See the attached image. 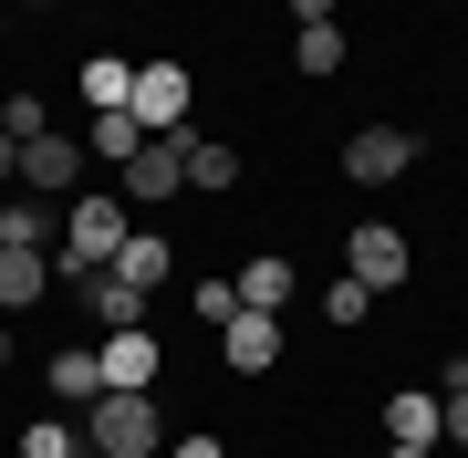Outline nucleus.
Segmentation results:
<instances>
[{
  "label": "nucleus",
  "instance_id": "nucleus-1",
  "mask_svg": "<svg viewBox=\"0 0 468 458\" xmlns=\"http://www.w3.org/2000/svg\"><path fill=\"white\" fill-rule=\"evenodd\" d=\"M125 240H135V208L115 198V187H84V198L63 208V261H52V272L84 292L94 272H115V250H125Z\"/></svg>",
  "mask_w": 468,
  "mask_h": 458
},
{
  "label": "nucleus",
  "instance_id": "nucleus-2",
  "mask_svg": "<svg viewBox=\"0 0 468 458\" xmlns=\"http://www.w3.org/2000/svg\"><path fill=\"white\" fill-rule=\"evenodd\" d=\"M344 282L354 292H406V282H417V240H406L396 219H365L344 240Z\"/></svg>",
  "mask_w": 468,
  "mask_h": 458
},
{
  "label": "nucleus",
  "instance_id": "nucleus-3",
  "mask_svg": "<svg viewBox=\"0 0 468 458\" xmlns=\"http://www.w3.org/2000/svg\"><path fill=\"white\" fill-rule=\"evenodd\" d=\"M94 427H84V438L104 448V458H146L156 438H167V427H156V396H94V407H84Z\"/></svg>",
  "mask_w": 468,
  "mask_h": 458
},
{
  "label": "nucleus",
  "instance_id": "nucleus-4",
  "mask_svg": "<svg viewBox=\"0 0 468 458\" xmlns=\"http://www.w3.org/2000/svg\"><path fill=\"white\" fill-rule=\"evenodd\" d=\"M187 94H198L187 63H135V104H125V115L146 125V136H187Z\"/></svg>",
  "mask_w": 468,
  "mask_h": 458
},
{
  "label": "nucleus",
  "instance_id": "nucleus-5",
  "mask_svg": "<svg viewBox=\"0 0 468 458\" xmlns=\"http://www.w3.org/2000/svg\"><path fill=\"white\" fill-rule=\"evenodd\" d=\"M406 167H417V136H406V125H354L344 136V177L354 187H396Z\"/></svg>",
  "mask_w": 468,
  "mask_h": 458
},
{
  "label": "nucleus",
  "instance_id": "nucleus-6",
  "mask_svg": "<svg viewBox=\"0 0 468 458\" xmlns=\"http://www.w3.org/2000/svg\"><path fill=\"white\" fill-rule=\"evenodd\" d=\"M177 187H187V156H177V136H146V146H135V167L115 177V198H125V208H167Z\"/></svg>",
  "mask_w": 468,
  "mask_h": 458
},
{
  "label": "nucleus",
  "instance_id": "nucleus-7",
  "mask_svg": "<svg viewBox=\"0 0 468 458\" xmlns=\"http://www.w3.org/2000/svg\"><path fill=\"white\" fill-rule=\"evenodd\" d=\"M104 396H156V365H167V344L146 334V323H135V334H104Z\"/></svg>",
  "mask_w": 468,
  "mask_h": 458
},
{
  "label": "nucleus",
  "instance_id": "nucleus-8",
  "mask_svg": "<svg viewBox=\"0 0 468 458\" xmlns=\"http://www.w3.org/2000/svg\"><path fill=\"white\" fill-rule=\"evenodd\" d=\"M73 177H84V146H73V136H32V146H21V187H32L42 208L63 198Z\"/></svg>",
  "mask_w": 468,
  "mask_h": 458
},
{
  "label": "nucleus",
  "instance_id": "nucleus-9",
  "mask_svg": "<svg viewBox=\"0 0 468 458\" xmlns=\"http://www.w3.org/2000/svg\"><path fill=\"white\" fill-rule=\"evenodd\" d=\"M292 21H302V32H292V63H302V73H344V21L323 11V0H302Z\"/></svg>",
  "mask_w": 468,
  "mask_h": 458
},
{
  "label": "nucleus",
  "instance_id": "nucleus-10",
  "mask_svg": "<svg viewBox=\"0 0 468 458\" xmlns=\"http://www.w3.org/2000/svg\"><path fill=\"white\" fill-rule=\"evenodd\" d=\"M218 355H229L239 375H271L282 365V313H239L229 334H218Z\"/></svg>",
  "mask_w": 468,
  "mask_h": 458
},
{
  "label": "nucleus",
  "instance_id": "nucleus-11",
  "mask_svg": "<svg viewBox=\"0 0 468 458\" xmlns=\"http://www.w3.org/2000/svg\"><path fill=\"white\" fill-rule=\"evenodd\" d=\"M52 240H63V219L42 198H0V250H52Z\"/></svg>",
  "mask_w": 468,
  "mask_h": 458
},
{
  "label": "nucleus",
  "instance_id": "nucleus-12",
  "mask_svg": "<svg viewBox=\"0 0 468 458\" xmlns=\"http://www.w3.org/2000/svg\"><path fill=\"white\" fill-rule=\"evenodd\" d=\"M42 292H52V250H0V313L42 303Z\"/></svg>",
  "mask_w": 468,
  "mask_h": 458
},
{
  "label": "nucleus",
  "instance_id": "nucleus-13",
  "mask_svg": "<svg viewBox=\"0 0 468 458\" xmlns=\"http://www.w3.org/2000/svg\"><path fill=\"white\" fill-rule=\"evenodd\" d=\"M229 282H239V313H292V261L261 250L250 272H229Z\"/></svg>",
  "mask_w": 468,
  "mask_h": 458
},
{
  "label": "nucleus",
  "instance_id": "nucleus-14",
  "mask_svg": "<svg viewBox=\"0 0 468 458\" xmlns=\"http://www.w3.org/2000/svg\"><path fill=\"white\" fill-rule=\"evenodd\" d=\"M84 303H94V323H104V334H135V323H146V292H135V282H115V272H94V282H84Z\"/></svg>",
  "mask_w": 468,
  "mask_h": 458
},
{
  "label": "nucleus",
  "instance_id": "nucleus-15",
  "mask_svg": "<svg viewBox=\"0 0 468 458\" xmlns=\"http://www.w3.org/2000/svg\"><path fill=\"white\" fill-rule=\"evenodd\" d=\"M167 272H177V261H167V240H156V229H135L125 250H115V282H135V292H167Z\"/></svg>",
  "mask_w": 468,
  "mask_h": 458
},
{
  "label": "nucleus",
  "instance_id": "nucleus-16",
  "mask_svg": "<svg viewBox=\"0 0 468 458\" xmlns=\"http://www.w3.org/2000/svg\"><path fill=\"white\" fill-rule=\"evenodd\" d=\"M385 438H396V448H437V396H417V386L385 396Z\"/></svg>",
  "mask_w": 468,
  "mask_h": 458
},
{
  "label": "nucleus",
  "instance_id": "nucleus-17",
  "mask_svg": "<svg viewBox=\"0 0 468 458\" xmlns=\"http://www.w3.org/2000/svg\"><path fill=\"white\" fill-rule=\"evenodd\" d=\"M84 104H94V115H125V104H135V63L94 52V63H84Z\"/></svg>",
  "mask_w": 468,
  "mask_h": 458
},
{
  "label": "nucleus",
  "instance_id": "nucleus-18",
  "mask_svg": "<svg viewBox=\"0 0 468 458\" xmlns=\"http://www.w3.org/2000/svg\"><path fill=\"white\" fill-rule=\"evenodd\" d=\"M84 146L125 177V167H135V146H146V125H135V115H94V125H84Z\"/></svg>",
  "mask_w": 468,
  "mask_h": 458
},
{
  "label": "nucleus",
  "instance_id": "nucleus-19",
  "mask_svg": "<svg viewBox=\"0 0 468 458\" xmlns=\"http://www.w3.org/2000/svg\"><path fill=\"white\" fill-rule=\"evenodd\" d=\"M52 396H63V407H94V396H104V365L84 355V344H73V355H52Z\"/></svg>",
  "mask_w": 468,
  "mask_h": 458
},
{
  "label": "nucleus",
  "instance_id": "nucleus-20",
  "mask_svg": "<svg viewBox=\"0 0 468 458\" xmlns=\"http://www.w3.org/2000/svg\"><path fill=\"white\" fill-rule=\"evenodd\" d=\"M177 156H187V187H229L239 177V156L218 146V136H177Z\"/></svg>",
  "mask_w": 468,
  "mask_h": 458
},
{
  "label": "nucleus",
  "instance_id": "nucleus-21",
  "mask_svg": "<svg viewBox=\"0 0 468 458\" xmlns=\"http://www.w3.org/2000/svg\"><path fill=\"white\" fill-rule=\"evenodd\" d=\"M21 458H84V438H73L63 417H32L21 427Z\"/></svg>",
  "mask_w": 468,
  "mask_h": 458
},
{
  "label": "nucleus",
  "instance_id": "nucleus-22",
  "mask_svg": "<svg viewBox=\"0 0 468 458\" xmlns=\"http://www.w3.org/2000/svg\"><path fill=\"white\" fill-rule=\"evenodd\" d=\"M187 303H198V323H218V334H229V323H239V282H229V272H208Z\"/></svg>",
  "mask_w": 468,
  "mask_h": 458
},
{
  "label": "nucleus",
  "instance_id": "nucleus-23",
  "mask_svg": "<svg viewBox=\"0 0 468 458\" xmlns=\"http://www.w3.org/2000/svg\"><path fill=\"white\" fill-rule=\"evenodd\" d=\"M365 313H375V292H354V282H323V323H334V334H354Z\"/></svg>",
  "mask_w": 468,
  "mask_h": 458
},
{
  "label": "nucleus",
  "instance_id": "nucleus-24",
  "mask_svg": "<svg viewBox=\"0 0 468 458\" xmlns=\"http://www.w3.org/2000/svg\"><path fill=\"white\" fill-rule=\"evenodd\" d=\"M0 136H11V146H32V136H52V115H42L32 94H11V104H0Z\"/></svg>",
  "mask_w": 468,
  "mask_h": 458
},
{
  "label": "nucleus",
  "instance_id": "nucleus-25",
  "mask_svg": "<svg viewBox=\"0 0 468 458\" xmlns=\"http://www.w3.org/2000/svg\"><path fill=\"white\" fill-rule=\"evenodd\" d=\"M437 438H468V386H448V396H437Z\"/></svg>",
  "mask_w": 468,
  "mask_h": 458
},
{
  "label": "nucleus",
  "instance_id": "nucleus-26",
  "mask_svg": "<svg viewBox=\"0 0 468 458\" xmlns=\"http://www.w3.org/2000/svg\"><path fill=\"white\" fill-rule=\"evenodd\" d=\"M167 458H229V448H218V438H177Z\"/></svg>",
  "mask_w": 468,
  "mask_h": 458
},
{
  "label": "nucleus",
  "instance_id": "nucleus-27",
  "mask_svg": "<svg viewBox=\"0 0 468 458\" xmlns=\"http://www.w3.org/2000/svg\"><path fill=\"white\" fill-rule=\"evenodd\" d=\"M0 187H21V146L11 136H0Z\"/></svg>",
  "mask_w": 468,
  "mask_h": 458
},
{
  "label": "nucleus",
  "instance_id": "nucleus-28",
  "mask_svg": "<svg viewBox=\"0 0 468 458\" xmlns=\"http://www.w3.org/2000/svg\"><path fill=\"white\" fill-rule=\"evenodd\" d=\"M385 458H437V448H385Z\"/></svg>",
  "mask_w": 468,
  "mask_h": 458
},
{
  "label": "nucleus",
  "instance_id": "nucleus-29",
  "mask_svg": "<svg viewBox=\"0 0 468 458\" xmlns=\"http://www.w3.org/2000/svg\"><path fill=\"white\" fill-rule=\"evenodd\" d=\"M0 375H11V334H0Z\"/></svg>",
  "mask_w": 468,
  "mask_h": 458
}]
</instances>
